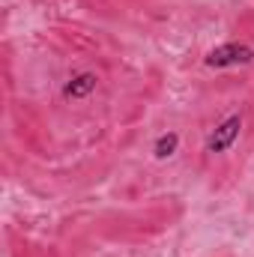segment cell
<instances>
[{
    "label": "cell",
    "mask_w": 254,
    "mask_h": 257,
    "mask_svg": "<svg viewBox=\"0 0 254 257\" xmlns=\"http://www.w3.org/2000/svg\"><path fill=\"white\" fill-rule=\"evenodd\" d=\"M254 51L248 45H239V42H227V45H218L206 54V66L212 69H227V66H239V63H251Z\"/></svg>",
    "instance_id": "6da1fadb"
},
{
    "label": "cell",
    "mask_w": 254,
    "mask_h": 257,
    "mask_svg": "<svg viewBox=\"0 0 254 257\" xmlns=\"http://www.w3.org/2000/svg\"><path fill=\"white\" fill-rule=\"evenodd\" d=\"M239 128H242V117L239 114H230L224 123H218L215 132L206 138V153H224L233 147V141L239 138Z\"/></svg>",
    "instance_id": "7a4b0ae2"
},
{
    "label": "cell",
    "mask_w": 254,
    "mask_h": 257,
    "mask_svg": "<svg viewBox=\"0 0 254 257\" xmlns=\"http://www.w3.org/2000/svg\"><path fill=\"white\" fill-rule=\"evenodd\" d=\"M96 90V75H90V72H81V75H75V78H69L63 87V96L66 99H84V96H90Z\"/></svg>",
    "instance_id": "3957f363"
},
{
    "label": "cell",
    "mask_w": 254,
    "mask_h": 257,
    "mask_svg": "<svg viewBox=\"0 0 254 257\" xmlns=\"http://www.w3.org/2000/svg\"><path fill=\"white\" fill-rule=\"evenodd\" d=\"M177 147H180V135H177V132H165V135H159V141L153 144V153H156V159H171V156L177 153Z\"/></svg>",
    "instance_id": "277c9868"
}]
</instances>
